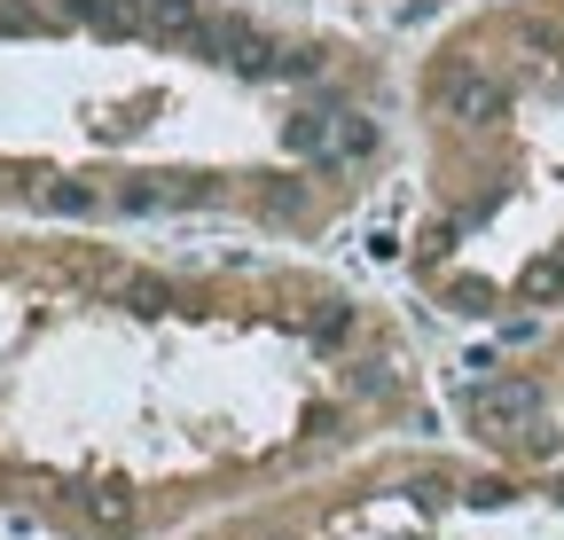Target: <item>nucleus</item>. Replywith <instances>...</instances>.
<instances>
[{
    "label": "nucleus",
    "instance_id": "nucleus-1",
    "mask_svg": "<svg viewBox=\"0 0 564 540\" xmlns=\"http://www.w3.org/2000/svg\"><path fill=\"white\" fill-rule=\"evenodd\" d=\"M525 298H533V306H564V243H549V251L525 266Z\"/></svg>",
    "mask_w": 564,
    "mask_h": 540
},
{
    "label": "nucleus",
    "instance_id": "nucleus-2",
    "mask_svg": "<svg viewBox=\"0 0 564 540\" xmlns=\"http://www.w3.org/2000/svg\"><path fill=\"white\" fill-rule=\"evenodd\" d=\"M79 509H87V525L110 532V540L133 532V502H126V494H102V486H95V494H79Z\"/></svg>",
    "mask_w": 564,
    "mask_h": 540
},
{
    "label": "nucleus",
    "instance_id": "nucleus-3",
    "mask_svg": "<svg viewBox=\"0 0 564 540\" xmlns=\"http://www.w3.org/2000/svg\"><path fill=\"white\" fill-rule=\"evenodd\" d=\"M40 205H47V212H63V220H79V212H95V188L55 180V188H40Z\"/></svg>",
    "mask_w": 564,
    "mask_h": 540
},
{
    "label": "nucleus",
    "instance_id": "nucleus-4",
    "mask_svg": "<svg viewBox=\"0 0 564 540\" xmlns=\"http://www.w3.org/2000/svg\"><path fill=\"white\" fill-rule=\"evenodd\" d=\"M118 290H126V306H133V313H158V306H173V290H165L158 275H126Z\"/></svg>",
    "mask_w": 564,
    "mask_h": 540
},
{
    "label": "nucleus",
    "instance_id": "nucleus-5",
    "mask_svg": "<svg viewBox=\"0 0 564 540\" xmlns=\"http://www.w3.org/2000/svg\"><path fill=\"white\" fill-rule=\"evenodd\" d=\"M291 150L299 157H329V118H291Z\"/></svg>",
    "mask_w": 564,
    "mask_h": 540
},
{
    "label": "nucleus",
    "instance_id": "nucleus-6",
    "mask_svg": "<svg viewBox=\"0 0 564 540\" xmlns=\"http://www.w3.org/2000/svg\"><path fill=\"white\" fill-rule=\"evenodd\" d=\"M345 321H352L345 306H322V313H314V337H322V345H337V337H345Z\"/></svg>",
    "mask_w": 564,
    "mask_h": 540
}]
</instances>
